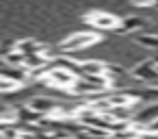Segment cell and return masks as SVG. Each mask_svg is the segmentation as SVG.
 Instances as JSON below:
<instances>
[{"label": "cell", "instance_id": "4", "mask_svg": "<svg viewBox=\"0 0 158 139\" xmlns=\"http://www.w3.org/2000/svg\"><path fill=\"white\" fill-rule=\"evenodd\" d=\"M89 24H93L98 31H117L119 18H115L110 13H93V15H89Z\"/></svg>", "mask_w": 158, "mask_h": 139}, {"label": "cell", "instance_id": "3", "mask_svg": "<svg viewBox=\"0 0 158 139\" xmlns=\"http://www.w3.org/2000/svg\"><path fill=\"white\" fill-rule=\"evenodd\" d=\"M132 76L147 83V85H158V70H156V61L149 59V61H143L139 63L134 70H132Z\"/></svg>", "mask_w": 158, "mask_h": 139}, {"label": "cell", "instance_id": "5", "mask_svg": "<svg viewBox=\"0 0 158 139\" xmlns=\"http://www.w3.org/2000/svg\"><path fill=\"white\" fill-rule=\"evenodd\" d=\"M141 26H143V22H141V20L126 18V20H119V26H117V31H128V33H132V31H139Z\"/></svg>", "mask_w": 158, "mask_h": 139}, {"label": "cell", "instance_id": "6", "mask_svg": "<svg viewBox=\"0 0 158 139\" xmlns=\"http://www.w3.org/2000/svg\"><path fill=\"white\" fill-rule=\"evenodd\" d=\"M15 89H18V83H13V80L5 78V76H0V93H11Z\"/></svg>", "mask_w": 158, "mask_h": 139}, {"label": "cell", "instance_id": "1", "mask_svg": "<svg viewBox=\"0 0 158 139\" xmlns=\"http://www.w3.org/2000/svg\"><path fill=\"white\" fill-rule=\"evenodd\" d=\"M95 41H98V35L95 33H76V35H69L63 44H59V50L63 54H69V52L82 50V48H87V46H91Z\"/></svg>", "mask_w": 158, "mask_h": 139}, {"label": "cell", "instance_id": "2", "mask_svg": "<svg viewBox=\"0 0 158 139\" xmlns=\"http://www.w3.org/2000/svg\"><path fill=\"white\" fill-rule=\"evenodd\" d=\"M28 109L35 111V113L41 115V117H50V115L56 113L59 100H54V98H50V96H35V98H31Z\"/></svg>", "mask_w": 158, "mask_h": 139}]
</instances>
